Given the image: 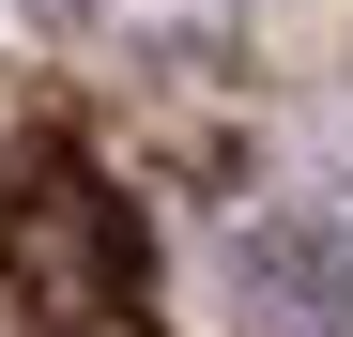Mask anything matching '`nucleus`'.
Instances as JSON below:
<instances>
[{"instance_id": "nucleus-2", "label": "nucleus", "mask_w": 353, "mask_h": 337, "mask_svg": "<svg viewBox=\"0 0 353 337\" xmlns=\"http://www.w3.org/2000/svg\"><path fill=\"white\" fill-rule=\"evenodd\" d=\"M246 276H261V322L276 337H353V246L338 230H276Z\"/></svg>"}, {"instance_id": "nucleus-1", "label": "nucleus", "mask_w": 353, "mask_h": 337, "mask_svg": "<svg viewBox=\"0 0 353 337\" xmlns=\"http://www.w3.org/2000/svg\"><path fill=\"white\" fill-rule=\"evenodd\" d=\"M0 276H16L46 322H123L154 292V246H139L123 184L46 138V153H16V184H0Z\"/></svg>"}]
</instances>
